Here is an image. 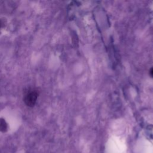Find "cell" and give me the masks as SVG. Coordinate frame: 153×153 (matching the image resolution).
Wrapping results in <instances>:
<instances>
[{
  "mask_svg": "<svg viewBox=\"0 0 153 153\" xmlns=\"http://www.w3.org/2000/svg\"><path fill=\"white\" fill-rule=\"evenodd\" d=\"M38 97V93L36 91H30L25 95L24 101L28 106H33Z\"/></svg>",
  "mask_w": 153,
  "mask_h": 153,
  "instance_id": "obj_1",
  "label": "cell"
},
{
  "mask_svg": "<svg viewBox=\"0 0 153 153\" xmlns=\"http://www.w3.org/2000/svg\"><path fill=\"white\" fill-rule=\"evenodd\" d=\"M7 129V124L5 121L2 119L0 118V131H5Z\"/></svg>",
  "mask_w": 153,
  "mask_h": 153,
  "instance_id": "obj_2",
  "label": "cell"
},
{
  "mask_svg": "<svg viewBox=\"0 0 153 153\" xmlns=\"http://www.w3.org/2000/svg\"><path fill=\"white\" fill-rule=\"evenodd\" d=\"M151 75L153 77V68L151 70Z\"/></svg>",
  "mask_w": 153,
  "mask_h": 153,
  "instance_id": "obj_3",
  "label": "cell"
},
{
  "mask_svg": "<svg viewBox=\"0 0 153 153\" xmlns=\"http://www.w3.org/2000/svg\"><path fill=\"white\" fill-rule=\"evenodd\" d=\"M2 23L1 21L0 20V28H1V26H2Z\"/></svg>",
  "mask_w": 153,
  "mask_h": 153,
  "instance_id": "obj_4",
  "label": "cell"
}]
</instances>
